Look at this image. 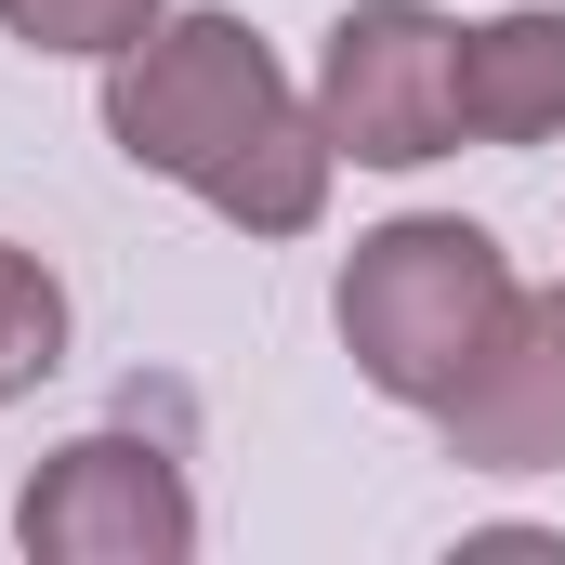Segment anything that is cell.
<instances>
[{"mask_svg": "<svg viewBox=\"0 0 565 565\" xmlns=\"http://www.w3.org/2000/svg\"><path fill=\"white\" fill-rule=\"evenodd\" d=\"M106 145L158 184H184L237 237H316L342 184L316 93L277 66L250 13H158L132 53H106Z\"/></svg>", "mask_w": 565, "mask_h": 565, "instance_id": "obj_1", "label": "cell"}, {"mask_svg": "<svg viewBox=\"0 0 565 565\" xmlns=\"http://www.w3.org/2000/svg\"><path fill=\"white\" fill-rule=\"evenodd\" d=\"M513 250L473 224V211H395V224H369L355 250H342V277H329V329H342V355H355V382L382 395V408H447L473 369H487V342L513 329Z\"/></svg>", "mask_w": 565, "mask_h": 565, "instance_id": "obj_2", "label": "cell"}, {"mask_svg": "<svg viewBox=\"0 0 565 565\" xmlns=\"http://www.w3.org/2000/svg\"><path fill=\"white\" fill-rule=\"evenodd\" d=\"M316 132L355 171H434L460 145V26L434 0H355L316 40Z\"/></svg>", "mask_w": 565, "mask_h": 565, "instance_id": "obj_3", "label": "cell"}, {"mask_svg": "<svg viewBox=\"0 0 565 565\" xmlns=\"http://www.w3.org/2000/svg\"><path fill=\"white\" fill-rule=\"evenodd\" d=\"M13 540L26 565H184L198 553V487L158 434H66L26 500H13Z\"/></svg>", "mask_w": 565, "mask_h": 565, "instance_id": "obj_4", "label": "cell"}, {"mask_svg": "<svg viewBox=\"0 0 565 565\" xmlns=\"http://www.w3.org/2000/svg\"><path fill=\"white\" fill-rule=\"evenodd\" d=\"M434 434H447L460 473H500V487L565 473V277L513 302V329H500L487 369L434 408Z\"/></svg>", "mask_w": 565, "mask_h": 565, "instance_id": "obj_5", "label": "cell"}, {"mask_svg": "<svg viewBox=\"0 0 565 565\" xmlns=\"http://www.w3.org/2000/svg\"><path fill=\"white\" fill-rule=\"evenodd\" d=\"M460 145H565V13L460 26Z\"/></svg>", "mask_w": 565, "mask_h": 565, "instance_id": "obj_6", "label": "cell"}, {"mask_svg": "<svg viewBox=\"0 0 565 565\" xmlns=\"http://www.w3.org/2000/svg\"><path fill=\"white\" fill-rule=\"evenodd\" d=\"M66 369V277L40 264V250H13L0 237V408L13 395H40Z\"/></svg>", "mask_w": 565, "mask_h": 565, "instance_id": "obj_7", "label": "cell"}, {"mask_svg": "<svg viewBox=\"0 0 565 565\" xmlns=\"http://www.w3.org/2000/svg\"><path fill=\"white\" fill-rule=\"evenodd\" d=\"M158 13H171V0H0V40L66 53V66H106V53H132Z\"/></svg>", "mask_w": 565, "mask_h": 565, "instance_id": "obj_8", "label": "cell"}]
</instances>
